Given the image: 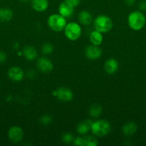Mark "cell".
Segmentation results:
<instances>
[{
    "label": "cell",
    "mask_w": 146,
    "mask_h": 146,
    "mask_svg": "<svg viewBox=\"0 0 146 146\" xmlns=\"http://www.w3.org/2000/svg\"><path fill=\"white\" fill-rule=\"evenodd\" d=\"M127 24L131 29L134 31H140L145 26L146 17L143 11H134L128 15Z\"/></svg>",
    "instance_id": "cell-1"
},
{
    "label": "cell",
    "mask_w": 146,
    "mask_h": 146,
    "mask_svg": "<svg viewBox=\"0 0 146 146\" xmlns=\"http://www.w3.org/2000/svg\"><path fill=\"white\" fill-rule=\"evenodd\" d=\"M94 27L95 30L101 33H107L112 29L113 22L111 19L107 15L100 14L94 20Z\"/></svg>",
    "instance_id": "cell-2"
},
{
    "label": "cell",
    "mask_w": 146,
    "mask_h": 146,
    "mask_svg": "<svg viewBox=\"0 0 146 146\" xmlns=\"http://www.w3.org/2000/svg\"><path fill=\"white\" fill-rule=\"evenodd\" d=\"M111 125L108 121L105 120H97L92 123L91 130L93 135L97 137H104L110 133Z\"/></svg>",
    "instance_id": "cell-3"
},
{
    "label": "cell",
    "mask_w": 146,
    "mask_h": 146,
    "mask_svg": "<svg viewBox=\"0 0 146 146\" xmlns=\"http://www.w3.org/2000/svg\"><path fill=\"white\" fill-rule=\"evenodd\" d=\"M49 27L52 31L60 32L63 31L67 25V20L65 17H62L60 14H52L47 19Z\"/></svg>",
    "instance_id": "cell-4"
},
{
    "label": "cell",
    "mask_w": 146,
    "mask_h": 146,
    "mask_svg": "<svg viewBox=\"0 0 146 146\" xmlns=\"http://www.w3.org/2000/svg\"><path fill=\"white\" fill-rule=\"evenodd\" d=\"M65 36L70 41H76L82 34V28L77 23L70 22L67 24L64 29Z\"/></svg>",
    "instance_id": "cell-5"
},
{
    "label": "cell",
    "mask_w": 146,
    "mask_h": 146,
    "mask_svg": "<svg viewBox=\"0 0 146 146\" xmlns=\"http://www.w3.org/2000/svg\"><path fill=\"white\" fill-rule=\"evenodd\" d=\"M54 97L62 102H69L73 98V93L67 87H60L52 92Z\"/></svg>",
    "instance_id": "cell-6"
},
{
    "label": "cell",
    "mask_w": 146,
    "mask_h": 146,
    "mask_svg": "<svg viewBox=\"0 0 146 146\" xmlns=\"http://www.w3.org/2000/svg\"><path fill=\"white\" fill-rule=\"evenodd\" d=\"M8 138L11 142L17 143L24 138V132L21 127L12 126L8 131Z\"/></svg>",
    "instance_id": "cell-7"
},
{
    "label": "cell",
    "mask_w": 146,
    "mask_h": 146,
    "mask_svg": "<svg viewBox=\"0 0 146 146\" xmlns=\"http://www.w3.org/2000/svg\"><path fill=\"white\" fill-rule=\"evenodd\" d=\"M37 66L40 72L44 74L50 73L54 68L52 62L46 57H40L37 59Z\"/></svg>",
    "instance_id": "cell-8"
},
{
    "label": "cell",
    "mask_w": 146,
    "mask_h": 146,
    "mask_svg": "<svg viewBox=\"0 0 146 146\" xmlns=\"http://www.w3.org/2000/svg\"><path fill=\"white\" fill-rule=\"evenodd\" d=\"M102 53V51L99 46L93 45V44L88 46L84 50V54L86 57L90 60H96L99 58L101 56Z\"/></svg>",
    "instance_id": "cell-9"
},
{
    "label": "cell",
    "mask_w": 146,
    "mask_h": 146,
    "mask_svg": "<svg viewBox=\"0 0 146 146\" xmlns=\"http://www.w3.org/2000/svg\"><path fill=\"white\" fill-rule=\"evenodd\" d=\"M8 76L11 81H20L24 78V71L18 66H12L9 68Z\"/></svg>",
    "instance_id": "cell-10"
},
{
    "label": "cell",
    "mask_w": 146,
    "mask_h": 146,
    "mask_svg": "<svg viewBox=\"0 0 146 146\" xmlns=\"http://www.w3.org/2000/svg\"><path fill=\"white\" fill-rule=\"evenodd\" d=\"M104 68L108 74H114L119 68L118 61L115 58H110L104 63Z\"/></svg>",
    "instance_id": "cell-11"
},
{
    "label": "cell",
    "mask_w": 146,
    "mask_h": 146,
    "mask_svg": "<svg viewBox=\"0 0 146 146\" xmlns=\"http://www.w3.org/2000/svg\"><path fill=\"white\" fill-rule=\"evenodd\" d=\"M59 13L62 17L65 18H69L74 13V7L70 6L65 1H63L59 6Z\"/></svg>",
    "instance_id": "cell-12"
},
{
    "label": "cell",
    "mask_w": 146,
    "mask_h": 146,
    "mask_svg": "<svg viewBox=\"0 0 146 146\" xmlns=\"http://www.w3.org/2000/svg\"><path fill=\"white\" fill-rule=\"evenodd\" d=\"M31 4L33 9L38 12L46 11L49 7V2L47 0H31Z\"/></svg>",
    "instance_id": "cell-13"
},
{
    "label": "cell",
    "mask_w": 146,
    "mask_h": 146,
    "mask_svg": "<svg viewBox=\"0 0 146 146\" xmlns=\"http://www.w3.org/2000/svg\"><path fill=\"white\" fill-rule=\"evenodd\" d=\"M22 54L24 58L28 61H33L37 57V51L34 46H27L23 48Z\"/></svg>",
    "instance_id": "cell-14"
},
{
    "label": "cell",
    "mask_w": 146,
    "mask_h": 146,
    "mask_svg": "<svg viewBox=\"0 0 146 146\" xmlns=\"http://www.w3.org/2000/svg\"><path fill=\"white\" fill-rule=\"evenodd\" d=\"M78 20L80 24L82 25L89 26L92 22L93 19L92 14L88 11L83 10V11H80V13L79 14Z\"/></svg>",
    "instance_id": "cell-15"
},
{
    "label": "cell",
    "mask_w": 146,
    "mask_h": 146,
    "mask_svg": "<svg viewBox=\"0 0 146 146\" xmlns=\"http://www.w3.org/2000/svg\"><path fill=\"white\" fill-rule=\"evenodd\" d=\"M93 121L90 120H86L82 122L78 123L77 125V132L80 135H85L91 130V125Z\"/></svg>",
    "instance_id": "cell-16"
},
{
    "label": "cell",
    "mask_w": 146,
    "mask_h": 146,
    "mask_svg": "<svg viewBox=\"0 0 146 146\" xmlns=\"http://www.w3.org/2000/svg\"><path fill=\"white\" fill-rule=\"evenodd\" d=\"M137 126L135 123L134 122H128L126 123L122 128L123 133L126 136H131L135 133L137 131Z\"/></svg>",
    "instance_id": "cell-17"
},
{
    "label": "cell",
    "mask_w": 146,
    "mask_h": 146,
    "mask_svg": "<svg viewBox=\"0 0 146 146\" xmlns=\"http://www.w3.org/2000/svg\"><path fill=\"white\" fill-rule=\"evenodd\" d=\"M13 11L9 8H4L0 9V21L1 22H8L12 19Z\"/></svg>",
    "instance_id": "cell-18"
},
{
    "label": "cell",
    "mask_w": 146,
    "mask_h": 146,
    "mask_svg": "<svg viewBox=\"0 0 146 146\" xmlns=\"http://www.w3.org/2000/svg\"><path fill=\"white\" fill-rule=\"evenodd\" d=\"M90 41L93 45L100 46L103 41L102 33L100 32L97 30L92 31L90 35Z\"/></svg>",
    "instance_id": "cell-19"
},
{
    "label": "cell",
    "mask_w": 146,
    "mask_h": 146,
    "mask_svg": "<svg viewBox=\"0 0 146 146\" xmlns=\"http://www.w3.org/2000/svg\"><path fill=\"white\" fill-rule=\"evenodd\" d=\"M102 113V108L99 104H94L90 106L89 109V115L94 118L100 117Z\"/></svg>",
    "instance_id": "cell-20"
},
{
    "label": "cell",
    "mask_w": 146,
    "mask_h": 146,
    "mask_svg": "<svg viewBox=\"0 0 146 146\" xmlns=\"http://www.w3.org/2000/svg\"><path fill=\"white\" fill-rule=\"evenodd\" d=\"M54 51V46L50 43H45L42 46V53L45 55H48L52 53Z\"/></svg>",
    "instance_id": "cell-21"
},
{
    "label": "cell",
    "mask_w": 146,
    "mask_h": 146,
    "mask_svg": "<svg viewBox=\"0 0 146 146\" xmlns=\"http://www.w3.org/2000/svg\"><path fill=\"white\" fill-rule=\"evenodd\" d=\"M84 138L86 146H97L98 145V141L94 137L85 136Z\"/></svg>",
    "instance_id": "cell-22"
},
{
    "label": "cell",
    "mask_w": 146,
    "mask_h": 146,
    "mask_svg": "<svg viewBox=\"0 0 146 146\" xmlns=\"http://www.w3.org/2000/svg\"><path fill=\"white\" fill-rule=\"evenodd\" d=\"M62 142L64 143L69 144L74 141V136H73L72 134L70 133H65L63 134L62 136Z\"/></svg>",
    "instance_id": "cell-23"
},
{
    "label": "cell",
    "mask_w": 146,
    "mask_h": 146,
    "mask_svg": "<svg viewBox=\"0 0 146 146\" xmlns=\"http://www.w3.org/2000/svg\"><path fill=\"white\" fill-rule=\"evenodd\" d=\"M52 121V116H50V115H43V116H42L40 119V123H41L42 125H49L50 123H51Z\"/></svg>",
    "instance_id": "cell-24"
},
{
    "label": "cell",
    "mask_w": 146,
    "mask_h": 146,
    "mask_svg": "<svg viewBox=\"0 0 146 146\" xmlns=\"http://www.w3.org/2000/svg\"><path fill=\"white\" fill-rule=\"evenodd\" d=\"M74 144L75 145H79V146L85 145L84 138H83V137H77V138H75V139L74 140Z\"/></svg>",
    "instance_id": "cell-25"
},
{
    "label": "cell",
    "mask_w": 146,
    "mask_h": 146,
    "mask_svg": "<svg viewBox=\"0 0 146 146\" xmlns=\"http://www.w3.org/2000/svg\"><path fill=\"white\" fill-rule=\"evenodd\" d=\"M64 1L74 8V7H77L80 4L81 0H64Z\"/></svg>",
    "instance_id": "cell-26"
},
{
    "label": "cell",
    "mask_w": 146,
    "mask_h": 146,
    "mask_svg": "<svg viewBox=\"0 0 146 146\" xmlns=\"http://www.w3.org/2000/svg\"><path fill=\"white\" fill-rule=\"evenodd\" d=\"M138 9L141 11H146V0H142L138 4Z\"/></svg>",
    "instance_id": "cell-27"
},
{
    "label": "cell",
    "mask_w": 146,
    "mask_h": 146,
    "mask_svg": "<svg viewBox=\"0 0 146 146\" xmlns=\"http://www.w3.org/2000/svg\"><path fill=\"white\" fill-rule=\"evenodd\" d=\"M7 54L4 52H3V51H0V64H3V63L7 61Z\"/></svg>",
    "instance_id": "cell-28"
},
{
    "label": "cell",
    "mask_w": 146,
    "mask_h": 146,
    "mask_svg": "<svg viewBox=\"0 0 146 146\" xmlns=\"http://www.w3.org/2000/svg\"><path fill=\"white\" fill-rule=\"evenodd\" d=\"M124 1L127 6L131 7V6H133L135 4L136 0H124Z\"/></svg>",
    "instance_id": "cell-29"
},
{
    "label": "cell",
    "mask_w": 146,
    "mask_h": 146,
    "mask_svg": "<svg viewBox=\"0 0 146 146\" xmlns=\"http://www.w3.org/2000/svg\"><path fill=\"white\" fill-rule=\"evenodd\" d=\"M29 1V0H20V1H21V2H23V3L28 2Z\"/></svg>",
    "instance_id": "cell-30"
}]
</instances>
